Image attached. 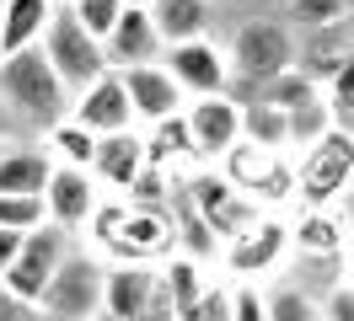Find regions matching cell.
I'll list each match as a JSON object with an SVG mask.
<instances>
[{"label":"cell","mask_w":354,"mask_h":321,"mask_svg":"<svg viewBox=\"0 0 354 321\" xmlns=\"http://www.w3.org/2000/svg\"><path fill=\"white\" fill-rule=\"evenodd\" d=\"M70 102L75 97L65 91V81L48 64L44 48H22V54L0 59V107L11 118H22L27 128H38L44 139L70 118Z\"/></svg>","instance_id":"6da1fadb"},{"label":"cell","mask_w":354,"mask_h":321,"mask_svg":"<svg viewBox=\"0 0 354 321\" xmlns=\"http://www.w3.org/2000/svg\"><path fill=\"white\" fill-rule=\"evenodd\" d=\"M225 54H231V81H242L247 97H252L258 86H268L274 75L301 64V32L285 17H247L231 32Z\"/></svg>","instance_id":"7a4b0ae2"},{"label":"cell","mask_w":354,"mask_h":321,"mask_svg":"<svg viewBox=\"0 0 354 321\" xmlns=\"http://www.w3.org/2000/svg\"><path fill=\"white\" fill-rule=\"evenodd\" d=\"M349 193H354V134L333 128L328 139L301 150V161H295V198H301V209H333Z\"/></svg>","instance_id":"3957f363"},{"label":"cell","mask_w":354,"mask_h":321,"mask_svg":"<svg viewBox=\"0 0 354 321\" xmlns=\"http://www.w3.org/2000/svg\"><path fill=\"white\" fill-rule=\"evenodd\" d=\"M108 305V262L86 246H75L70 262L59 268V278L48 284V295L38 300V316L44 321H91L102 316Z\"/></svg>","instance_id":"277c9868"},{"label":"cell","mask_w":354,"mask_h":321,"mask_svg":"<svg viewBox=\"0 0 354 321\" xmlns=\"http://www.w3.org/2000/svg\"><path fill=\"white\" fill-rule=\"evenodd\" d=\"M44 54H48V64L59 70V81H65L70 97H81L86 86H97L102 75H108V54H102V43L81 27V17L70 11V0H59V11H54V21H48Z\"/></svg>","instance_id":"5b68a950"},{"label":"cell","mask_w":354,"mask_h":321,"mask_svg":"<svg viewBox=\"0 0 354 321\" xmlns=\"http://www.w3.org/2000/svg\"><path fill=\"white\" fill-rule=\"evenodd\" d=\"M183 193L194 198V209L204 214V225L221 235L225 246L236 241V235H247L258 220H263V204L258 198H247L236 182H225L221 171H194V177H183Z\"/></svg>","instance_id":"8992f818"},{"label":"cell","mask_w":354,"mask_h":321,"mask_svg":"<svg viewBox=\"0 0 354 321\" xmlns=\"http://www.w3.org/2000/svg\"><path fill=\"white\" fill-rule=\"evenodd\" d=\"M221 177H225V182H236L247 198H258L268 214L279 209V204H290V198H295V161H285L279 150L247 145V139L221 161Z\"/></svg>","instance_id":"52a82bcc"},{"label":"cell","mask_w":354,"mask_h":321,"mask_svg":"<svg viewBox=\"0 0 354 321\" xmlns=\"http://www.w3.org/2000/svg\"><path fill=\"white\" fill-rule=\"evenodd\" d=\"M295 252V235H290V220H279V214H263L258 225L247 235H236L231 246H225L221 268L231 284H258L263 273H274V268H285V257Z\"/></svg>","instance_id":"ba28073f"},{"label":"cell","mask_w":354,"mask_h":321,"mask_svg":"<svg viewBox=\"0 0 354 321\" xmlns=\"http://www.w3.org/2000/svg\"><path fill=\"white\" fill-rule=\"evenodd\" d=\"M70 252H75V235L59 231V225H44V231H32L22 241V257H17V268L0 278L11 295H22L27 305H38V300L48 295V284L59 278V268L70 262Z\"/></svg>","instance_id":"9c48e42d"},{"label":"cell","mask_w":354,"mask_h":321,"mask_svg":"<svg viewBox=\"0 0 354 321\" xmlns=\"http://www.w3.org/2000/svg\"><path fill=\"white\" fill-rule=\"evenodd\" d=\"M124 321H177L161 268H108V305Z\"/></svg>","instance_id":"30bf717a"},{"label":"cell","mask_w":354,"mask_h":321,"mask_svg":"<svg viewBox=\"0 0 354 321\" xmlns=\"http://www.w3.org/2000/svg\"><path fill=\"white\" fill-rule=\"evenodd\" d=\"M161 64H167L172 81L188 91V102H199V97H225V86H231V54H225L215 38L177 43V48L161 54Z\"/></svg>","instance_id":"8fae6325"},{"label":"cell","mask_w":354,"mask_h":321,"mask_svg":"<svg viewBox=\"0 0 354 321\" xmlns=\"http://www.w3.org/2000/svg\"><path fill=\"white\" fill-rule=\"evenodd\" d=\"M183 124H188L199 161H225L242 145V102L236 97H199V102H188Z\"/></svg>","instance_id":"7c38bea8"},{"label":"cell","mask_w":354,"mask_h":321,"mask_svg":"<svg viewBox=\"0 0 354 321\" xmlns=\"http://www.w3.org/2000/svg\"><path fill=\"white\" fill-rule=\"evenodd\" d=\"M124 91L134 102V124L140 128H161L188 113V91L172 81L167 64H140V70H124Z\"/></svg>","instance_id":"4fadbf2b"},{"label":"cell","mask_w":354,"mask_h":321,"mask_svg":"<svg viewBox=\"0 0 354 321\" xmlns=\"http://www.w3.org/2000/svg\"><path fill=\"white\" fill-rule=\"evenodd\" d=\"M44 209H48V225H59V231L81 235L97 220L102 209V188H97V177L81 166H54V182L44 193Z\"/></svg>","instance_id":"5bb4252c"},{"label":"cell","mask_w":354,"mask_h":321,"mask_svg":"<svg viewBox=\"0 0 354 321\" xmlns=\"http://www.w3.org/2000/svg\"><path fill=\"white\" fill-rule=\"evenodd\" d=\"M151 166V139L129 128V134H108V139H97V155H91V177H97V188H108L113 198H129V188L145 177Z\"/></svg>","instance_id":"9a60e30c"},{"label":"cell","mask_w":354,"mask_h":321,"mask_svg":"<svg viewBox=\"0 0 354 321\" xmlns=\"http://www.w3.org/2000/svg\"><path fill=\"white\" fill-rule=\"evenodd\" d=\"M70 118H75L81 128H91L97 139L140 128V124H134V102H129V91H124V75H113V70L70 102Z\"/></svg>","instance_id":"2e32d148"},{"label":"cell","mask_w":354,"mask_h":321,"mask_svg":"<svg viewBox=\"0 0 354 321\" xmlns=\"http://www.w3.org/2000/svg\"><path fill=\"white\" fill-rule=\"evenodd\" d=\"M102 54H108L113 75H124V70H140V64H161L167 43H161V32H156L151 11H124V21L113 27V38L102 43Z\"/></svg>","instance_id":"e0dca14e"},{"label":"cell","mask_w":354,"mask_h":321,"mask_svg":"<svg viewBox=\"0 0 354 321\" xmlns=\"http://www.w3.org/2000/svg\"><path fill=\"white\" fill-rule=\"evenodd\" d=\"M54 150L48 145H11L0 150V198H44L54 182Z\"/></svg>","instance_id":"ac0fdd59"},{"label":"cell","mask_w":354,"mask_h":321,"mask_svg":"<svg viewBox=\"0 0 354 321\" xmlns=\"http://www.w3.org/2000/svg\"><path fill=\"white\" fill-rule=\"evenodd\" d=\"M354 59V17L338 21V27H322V32H306L301 38V70L328 91L338 81V70Z\"/></svg>","instance_id":"d6986e66"},{"label":"cell","mask_w":354,"mask_h":321,"mask_svg":"<svg viewBox=\"0 0 354 321\" xmlns=\"http://www.w3.org/2000/svg\"><path fill=\"white\" fill-rule=\"evenodd\" d=\"M59 11V0H6V21H0V59L22 54V48H44V32Z\"/></svg>","instance_id":"ffe728a7"},{"label":"cell","mask_w":354,"mask_h":321,"mask_svg":"<svg viewBox=\"0 0 354 321\" xmlns=\"http://www.w3.org/2000/svg\"><path fill=\"white\" fill-rule=\"evenodd\" d=\"M209 17H215L209 0H156L151 6V21H156V32H161L167 48L209 38Z\"/></svg>","instance_id":"44dd1931"},{"label":"cell","mask_w":354,"mask_h":321,"mask_svg":"<svg viewBox=\"0 0 354 321\" xmlns=\"http://www.w3.org/2000/svg\"><path fill=\"white\" fill-rule=\"evenodd\" d=\"M172 225H177V257H188V262H199V268H209V262H221V257H225V241L204 225V214L194 209L188 193H177Z\"/></svg>","instance_id":"7402d4cb"},{"label":"cell","mask_w":354,"mask_h":321,"mask_svg":"<svg viewBox=\"0 0 354 321\" xmlns=\"http://www.w3.org/2000/svg\"><path fill=\"white\" fill-rule=\"evenodd\" d=\"M290 235H295V257H328V262H338L344 257V241H349V231L333 220V209H301V220H290Z\"/></svg>","instance_id":"603a6c76"},{"label":"cell","mask_w":354,"mask_h":321,"mask_svg":"<svg viewBox=\"0 0 354 321\" xmlns=\"http://www.w3.org/2000/svg\"><path fill=\"white\" fill-rule=\"evenodd\" d=\"M242 102V139L258 150H279L285 155L290 150V118L279 113V107L258 102V97H236Z\"/></svg>","instance_id":"cb8c5ba5"},{"label":"cell","mask_w":354,"mask_h":321,"mask_svg":"<svg viewBox=\"0 0 354 321\" xmlns=\"http://www.w3.org/2000/svg\"><path fill=\"white\" fill-rule=\"evenodd\" d=\"M161 273H167V289H172V311H177V321H194L215 278L204 273L199 262H188V257H172V262H167Z\"/></svg>","instance_id":"d4e9b609"},{"label":"cell","mask_w":354,"mask_h":321,"mask_svg":"<svg viewBox=\"0 0 354 321\" xmlns=\"http://www.w3.org/2000/svg\"><path fill=\"white\" fill-rule=\"evenodd\" d=\"M252 97H258V102H268V107H279V113H301V107H311V102H322V97H328V91H322V86L311 81L306 70H301V64H295V70H285V75H274V81L268 86H258V91H252Z\"/></svg>","instance_id":"484cf974"},{"label":"cell","mask_w":354,"mask_h":321,"mask_svg":"<svg viewBox=\"0 0 354 321\" xmlns=\"http://www.w3.org/2000/svg\"><path fill=\"white\" fill-rule=\"evenodd\" d=\"M263 305H268V321H322V300L311 289H301V284L263 289Z\"/></svg>","instance_id":"4316f807"},{"label":"cell","mask_w":354,"mask_h":321,"mask_svg":"<svg viewBox=\"0 0 354 321\" xmlns=\"http://www.w3.org/2000/svg\"><path fill=\"white\" fill-rule=\"evenodd\" d=\"M44 145L54 150V161H59V166H81V171H91V155H97V134H91V128H81L75 118H65V124L54 128Z\"/></svg>","instance_id":"83f0119b"},{"label":"cell","mask_w":354,"mask_h":321,"mask_svg":"<svg viewBox=\"0 0 354 321\" xmlns=\"http://www.w3.org/2000/svg\"><path fill=\"white\" fill-rule=\"evenodd\" d=\"M285 21L306 38V32H322V27L349 21V11H344V0H285Z\"/></svg>","instance_id":"f1b7e54d"},{"label":"cell","mask_w":354,"mask_h":321,"mask_svg":"<svg viewBox=\"0 0 354 321\" xmlns=\"http://www.w3.org/2000/svg\"><path fill=\"white\" fill-rule=\"evenodd\" d=\"M70 11L81 17V27H86L97 43H108L113 27L124 21V11H129V6H124V0H70Z\"/></svg>","instance_id":"f546056e"},{"label":"cell","mask_w":354,"mask_h":321,"mask_svg":"<svg viewBox=\"0 0 354 321\" xmlns=\"http://www.w3.org/2000/svg\"><path fill=\"white\" fill-rule=\"evenodd\" d=\"M0 225H6V231H22V235L44 231L48 225L44 198H0Z\"/></svg>","instance_id":"4dcf8cb0"},{"label":"cell","mask_w":354,"mask_h":321,"mask_svg":"<svg viewBox=\"0 0 354 321\" xmlns=\"http://www.w3.org/2000/svg\"><path fill=\"white\" fill-rule=\"evenodd\" d=\"M194 321H236V284H231V278H215Z\"/></svg>","instance_id":"1f68e13d"},{"label":"cell","mask_w":354,"mask_h":321,"mask_svg":"<svg viewBox=\"0 0 354 321\" xmlns=\"http://www.w3.org/2000/svg\"><path fill=\"white\" fill-rule=\"evenodd\" d=\"M322 321H354V284L349 278H338L322 295Z\"/></svg>","instance_id":"d6a6232c"},{"label":"cell","mask_w":354,"mask_h":321,"mask_svg":"<svg viewBox=\"0 0 354 321\" xmlns=\"http://www.w3.org/2000/svg\"><path fill=\"white\" fill-rule=\"evenodd\" d=\"M236 321H268V305H263L258 284H236Z\"/></svg>","instance_id":"836d02e7"},{"label":"cell","mask_w":354,"mask_h":321,"mask_svg":"<svg viewBox=\"0 0 354 321\" xmlns=\"http://www.w3.org/2000/svg\"><path fill=\"white\" fill-rule=\"evenodd\" d=\"M0 321H44V316H38V305H27L22 295H11L0 284Z\"/></svg>","instance_id":"e575fe53"},{"label":"cell","mask_w":354,"mask_h":321,"mask_svg":"<svg viewBox=\"0 0 354 321\" xmlns=\"http://www.w3.org/2000/svg\"><path fill=\"white\" fill-rule=\"evenodd\" d=\"M22 241H27L22 231H6V225H0V278L17 268V257H22Z\"/></svg>","instance_id":"d590c367"},{"label":"cell","mask_w":354,"mask_h":321,"mask_svg":"<svg viewBox=\"0 0 354 321\" xmlns=\"http://www.w3.org/2000/svg\"><path fill=\"white\" fill-rule=\"evenodd\" d=\"M328 102H354V59L338 70V81L328 86Z\"/></svg>","instance_id":"8d00e7d4"},{"label":"cell","mask_w":354,"mask_h":321,"mask_svg":"<svg viewBox=\"0 0 354 321\" xmlns=\"http://www.w3.org/2000/svg\"><path fill=\"white\" fill-rule=\"evenodd\" d=\"M333 124L344 134H354V102H333Z\"/></svg>","instance_id":"74e56055"},{"label":"cell","mask_w":354,"mask_h":321,"mask_svg":"<svg viewBox=\"0 0 354 321\" xmlns=\"http://www.w3.org/2000/svg\"><path fill=\"white\" fill-rule=\"evenodd\" d=\"M124 6H129V11H151L156 0H124Z\"/></svg>","instance_id":"f35d334b"},{"label":"cell","mask_w":354,"mask_h":321,"mask_svg":"<svg viewBox=\"0 0 354 321\" xmlns=\"http://www.w3.org/2000/svg\"><path fill=\"white\" fill-rule=\"evenodd\" d=\"M91 321H124V316H113V311H102V316H91Z\"/></svg>","instance_id":"ab89813d"},{"label":"cell","mask_w":354,"mask_h":321,"mask_svg":"<svg viewBox=\"0 0 354 321\" xmlns=\"http://www.w3.org/2000/svg\"><path fill=\"white\" fill-rule=\"evenodd\" d=\"M344 278H349V284H354V257H349V273H344Z\"/></svg>","instance_id":"60d3db41"},{"label":"cell","mask_w":354,"mask_h":321,"mask_svg":"<svg viewBox=\"0 0 354 321\" xmlns=\"http://www.w3.org/2000/svg\"><path fill=\"white\" fill-rule=\"evenodd\" d=\"M344 11H349V17H354V0H344Z\"/></svg>","instance_id":"b9f144b4"},{"label":"cell","mask_w":354,"mask_h":321,"mask_svg":"<svg viewBox=\"0 0 354 321\" xmlns=\"http://www.w3.org/2000/svg\"><path fill=\"white\" fill-rule=\"evenodd\" d=\"M349 246H354V220H349Z\"/></svg>","instance_id":"7bdbcfd3"},{"label":"cell","mask_w":354,"mask_h":321,"mask_svg":"<svg viewBox=\"0 0 354 321\" xmlns=\"http://www.w3.org/2000/svg\"><path fill=\"white\" fill-rule=\"evenodd\" d=\"M0 21H6V0H0Z\"/></svg>","instance_id":"ee69618b"},{"label":"cell","mask_w":354,"mask_h":321,"mask_svg":"<svg viewBox=\"0 0 354 321\" xmlns=\"http://www.w3.org/2000/svg\"><path fill=\"white\" fill-rule=\"evenodd\" d=\"M209 6H215V0H209Z\"/></svg>","instance_id":"f6af8a7d"}]
</instances>
